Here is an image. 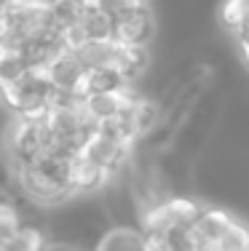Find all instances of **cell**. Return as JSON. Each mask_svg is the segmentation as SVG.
Wrapping results in <instances>:
<instances>
[{
    "label": "cell",
    "mask_w": 249,
    "mask_h": 251,
    "mask_svg": "<svg viewBox=\"0 0 249 251\" xmlns=\"http://www.w3.org/2000/svg\"><path fill=\"white\" fill-rule=\"evenodd\" d=\"M204 211V203L188 198V195H171L158 208L142 214L139 227L145 235H171V232L188 230Z\"/></svg>",
    "instance_id": "6da1fadb"
},
{
    "label": "cell",
    "mask_w": 249,
    "mask_h": 251,
    "mask_svg": "<svg viewBox=\"0 0 249 251\" xmlns=\"http://www.w3.org/2000/svg\"><path fill=\"white\" fill-rule=\"evenodd\" d=\"M156 35V19L150 8H129L115 14V35L112 38L123 46H139L147 49Z\"/></svg>",
    "instance_id": "7a4b0ae2"
},
{
    "label": "cell",
    "mask_w": 249,
    "mask_h": 251,
    "mask_svg": "<svg viewBox=\"0 0 249 251\" xmlns=\"http://www.w3.org/2000/svg\"><path fill=\"white\" fill-rule=\"evenodd\" d=\"M121 49H123V43H118L115 38H91L75 53H78L81 62L86 64V70H97V67H112L115 70Z\"/></svg>",
    "instance_id": "3957f363"
},
{
    "label": "cell",
    "mask_w": 249,
    "mask_h": 251,
    "mask_svg": "<svg viewBox=\"0 0 249 251\" xmlns=\"http://www.w3.org/2000/svg\"><path fill=\"white\" fill-rule=\"evenodd\" d=\"M94 251H147V235L142 232V227L112 225Z\"/></svg>",
    "instance_id": "277c9868"
},
{
    "label": "cell",
    "mask_w": 249,
    "mask_h": 251,
    "mask_svg": "<svg viewBox=\"0 0 249 251\" xmlns=\"http://www.w3.org/2000/svg\"><path fill=\"white\" fill-rule=\"evenodd\" d=\"M49 75H51V83H54V88L59 91H75V86L83 80V75H86V64L81 62V56L75 51H64L62 56L56 59L54 64L49 67Z\"/></svg>",
    "instance_id": "5b68a950"
},
{
    "label": "cell",
    "mask_w": 249,
    "mask_h": 251,
    "mask_svg": "<svg viewBox=\"0 0 249 251\" xmlns=\"http://www.w3.org/2000/svg\"><path fill=\"white\" fill-rule=\"evenodd\" d=\"M204 251H249V225L236 217L228 230H222L215 241L206 243Z\"/></svg>",
    "instance_id": "8992f818"
},
{
    "label": "cell",
    "mask_w": 249,
    "mask_h": 251,
    "mask_svg": "<svg viewBox=\"0 0 249 251\" xmlns=\"http://www.w3.org/2000/svg\"><path fill=\"white\" fill-rule=\"evenodd\" d=\"M0 246H8L11 251H46L49 249V235L38 222H25L16 238L11 243H0Z\"/></svg>",
    "instance_id": "52a82bcc"
},
{
    "label": "cell",
    "mask_w": 249,
    "mask_h": 251,
    "mask_svg": "<svg viewBox=\"0 0 249 251\" xmlns=\"http://www.w3.org/2000/svg\"><path fill=\"white\" fill-rule=\"evenodd\" d=\"M249 22V0H225L222 5V25L236 35Z\"/></svg>",
    "instance_id": "ba28073f"
},
{
    "label": "cell",
    "mask_w": 249,
    "mask_h": 251,
    "mask_svg": "<svg viewBox=\"0 0 249 251\" xmlns=\"http://www.w3.org/2000/svg\"><path fill=\"white\" fill-rule=\"evenodd\" d=\"M147 251H180L169 235H147Z\"/></svg>",
    "instance_id": "9c48e42d"
}]
</instances>
